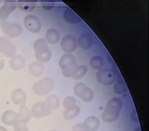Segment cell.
Instances as JSON below:
<instances>
[{
    "label": "cell",
    "instance_id": "33",
    "mask_svg": "<svg viewBox=\"0 0 149 131\" xmlns=\"http://www.w3.org/2000/svg\"><path fill=\"white\" fill-rule=\"evenodd\" d=\"M4 66H5L4 60H3V59L0 57V71L2 70L3 68H4Z\"/></svg>",
    "mask_w": 149,
    "mask_h": 131
},
{
    "label": "cell",
    "instance_id": "2",
    "mask_svg": "<svg viewBox=\"0 0 149 131\" xmlns=\"http://www.w3.org/2000/svg\"><path fill=\"white\" fill-rule=\"evenodd\" d=\"M33 48L35 52V58L38 62L45 63L49 61L51 59L52 52L44 38L36 40L34 43Z\"/></svg>",
    "mask_w": 149,
    "mask_h": 131
},
{
    "label": "cell",
    "instance_id": "21",
    "mask_svg": "<svg viewBox=\"0 0 149 131\" xmlns=\"http://www.w3.org/2000/svg\"><path fill=\"white\" fill-rule=\"evenodd\" d=\"M45 40L50 44H56L59 42L60 40L59 33L56 29H50L46 33Z\"/></svg>",
    "mask_w": 149,
    "mask_h": 131
},
{
    "label": "cell",
    "instance_id": "7",
    "mask_svg": "<svg viewBox=\"0 0 149 131\" xmlns=\"http://www.w3.org/2000/svg\"><path fill=\"white\" fill-rule=\"evenodd\" d=\"M3 33L6 36L9 38H16L21 35L22 28L21 26L17 23H9L6 21L1 23Z\"/></svg>",
    "mask_w": 149,
    "mask_h": 131
},
{
    "label": "cell",
    "instance_id": "12",
    "mask_svg": "<svg viewBox=\"0 0 149 131\" xmlns=\"http://www.w3.org/2000/svg\"><path fill=\"white\" fill-rule=\"evenodd\" d=\"M17 6V2L15 1H5L3 6L0 8V21H6L10 14L16 9Z\"/></svg>",
    "mask_w": 149,
    "mask_h": 131
},
{
    "label": "cell",
    "instance_id": "29",
    "mask_svg": "<svg viewBox=\"0 0 149 131\" xmlns=\"http://www.w3.org/2000/svg\"><path fill=\"white\" fill-rule=\"evenodd\" d=\"M13 128L14 131H29L26 123L20 122L19 120L15 124Z\"/></svg>",
    "mask_w": 149,
    "mask_h": 131
},
{
    "label": "cell",
    "instance_id": "6",
    "mask_svg": "<svg viewBox=\"0 0 149 131\" xmlns=\"http://www.w3.org/2000/svg\"><path fill=\"white\" fill-rule=\"evenodd\" d=\"M30 111L34 118L41 119L49 116L52 109L46 101H39L34 104Z\"/></svg>",
    "mask_w": 149,
    "mask_h": 131
},
{
    "label": "cell",
    "instance_id": "23",
    "mask_svg": "<svg viewBox=\"0 0 149 131\" xmlns=\"http://www.w3.org/2000/svg\"><path fill=\"white\" fill-rule=\"evenodd\" d=\"M19 8L21 10L25 12H31L35 9L36 4L35 2L33 1H28V0H21L18 1L17 3Z\"/></svg>",
    "mask_w": 149,
    "mask_h": 131
},
{
    "label": "cell",
    "instance_id": "36",
    "mask_svg": "<svg viewBox=\"0 0 149 131\" xmlns=\"http://www.w3.org/2000/svg\"><path fill=\"white\" fill-rule=\"evenodd\" d=\"M50 131H59V130H50Z\"/></svg>",
    "mask_w": 149,
    "mask_h": 131
},
{
    "label": "cell",
    "instance_id": "18",
    "mask_svg": "<svg viewBox=\"0 0 149 131\" xmlns=\"http://www.w3.org/2000/svg\"><path fill=\"white\" fill-rule=\"evenodd\" d=\"M63 18L67 23L72 24H79L82 21V19H80V17H79L75 13L69 8H66V10L64 11Z\"/></svg>",
    "mask_w": 149,
    "mask_h": 131
},
{
    "label": "cell",
    "instance_id": "32",
    "mask_svg": "<svg viewBox=\"0 0 149 131\" xmlns=\"http://www.w3.org/2000/svg\"><path fill=\"white\" fill-rule=\"evenodd\" d=\"M131 118L132 119L134 122H138V116L136 115V110H133V112L131 113Z\"/></svg>",
    "mask_w": 149,
    "mask_h": 131
},
{
    "label": "cell",
    "instance_id": "28",
    "mask_svg": "<svg viewBox=\"0 0 149 131\" xmlns=\"http://www.w3.org/2000/svg\"><path fill=\"white\" fill-rule=\"evenodd\" d=\"M63 105L64 109H66L67 107L70 106L77 105V100L75 99V97L72 96L66 97V98L63 100Z\"/></svg>",
    "mask_w": 149,
    "mask_h": 131
},
{
    "label": "cell",
    "instance_id": "24",
    "mask_svg": "<svg viewBox=\"0 0 149 131\" xmlns=\"http://www.w3.org/2000/svg\"><path fill=\"white\" fill-rule=\"evenodd\" d=\"M87 70V67L85 65H77L72 72L71 77L75 80L82 78L86 75Z\"/></svg>",
    "mask_w": 149,
    "mask_h": 131
},
{
    "label": "cell",
    "instance_id": "25",
    "mask_svg": "<svg viewBox=\"0 0 149 131\" xmlns=\"http://www.w3.org/2000/svg\"><path fill=\"white\" fill-rule=\"evenodd\" d=\"M90 66L93 69L100 70L104 64V59L100 55H94L90 60Z\"/></svg>",
    "mask_w": 149,
    "mask_h": 131
},
{
    "label": "cell",
    "instance_id": "1",
    "mask_svg": "<svg viewBox=\"0 0 149 131\" xmlns=\"http://www.w3.org/2000/svg\"><path fill=\"white\" fill-rule=\"evenodd\" d=\"M123 108L122 101L118 97H113L108 101L102 113V120L104 122L112 123L118 119Z\"/></svg>",
    "mask_w": 149,
    "mask_h": 131
},
{
    "label": "cell",
    "instance_id": "27",
    "mask_svg": "<svg viewBox=\"0 0 149 131\" xmlns=\"http://www.w3.org/2000/svg\"><path fill=\"white\" fill-rule=\"evenodd\" d=\"M113 89L114 92L117 94H122L126 93L127 91V88L126 83L123 80L118 81L115 84Z\"/></svg>",
    "mask_w": 149,
    "mask_h": 131
},
{
    "label": "cell",
    "instance_id": "14",
    "mask_svg": "<svg viewBox=\"0 0 149 131\" xmlns=\"http://www.w3.org/2000/svg\"><path fill=\"white\" fill-rule=\"evenodd\" d=\"M1 121L7 125H14L19 121L18 114L13 110H6L3 113Z\"/></svg>",
    "mask_w": 149,
    "mask_h": 131
},
{
    "label": "cell",
    "instance_id": "26",
    "mask_svg": "<svg viewBox=\"0 0 149 131\" xmlns=\"http://www.w3.org/2000/svg\"><path fill=\"white\" fill-rule=\"evenodd\" d=\"M45 101L52 110L57 109L60 105V100L56 94H51L47 97Z\"/></svg>",
    "mask_w": 149,
    "mask_h": 131
},
{
    "label": "cell",
    "instance_id": "35",
    "mask_svg": "<svg viewBox=\"0 0 149 131\" xmlns=\"http://www.w3.org/2000/svg\"><path fill=\"white\" fill-rule=\"evenodd\" d=\"M134 131H141V129H140V128H139V127H138V128L136 129Z\"/></svg>",
    "mask_w": 149,
    "mask_h": 131
},
{
    "label": "cell",
    "instance_id": "31",
    "mask_svg": "<svg viewBox=\"0 0 149 131\" xmlns=\"http://www.w3.org/2000/svg\"><path fill=\"white\" fill-rule=\"evenodd\" d=\"M72 131H86L85 128H84V125L82 123H77L76 125H74Z\"/></svg>",
    "mask_w": 149,
    "mask_h": 131
},
{
    "label": "cell",
    "instance_id": "30",
    "mask_svg": "<svg viewBox=\"0 0 149 131\" xmlns=\"http://www.w3.org/2000/svg\"><path fill=\"white\" fill-rule=\"evenodd\" d=\"M42 5L44 10H51L54 7V6H55V3L52 1H43Z\"/></svg>",
    "mask_w": 149,
    "mask_h": 131
},
{
    "label": "cell",
    "instance_id": "5",
    "mask_svg": "<svg viewBox=\"0 0 149 131\" xmlns=\"http://www.w3.org/2000/svg\"><path fill=\"white\" fill-rule=\"evenodd\" d=\"M73 92L75 96L82 99L84 102L89 103L94 99L93 90L84 83H77L74 87Z\"/></svg>",
    "mask_w": 149,
    "mask_h": 131
},
{
    "label": "cell",
    "instance_id": "3",
    "mask_svg": "<svg viewBox=\"0 0 149 131\" xmlns=\"http://www.w3.org/2000/svg\"><path fill=\"white\" fill-rule=\"evenodd\" d=\"M59 66L63 76L66 78H70L73 69L77 66L75 57L72 53H65L61 57Z\"/></svg>",
    "mask_w": 149,
    "mask_h": 131
},
{
    "label": "cell",
    "instance_id": "16",
    "mask_svg": "<svg viewBox=\"0 0 149 131\" xmlns=\"http://www.w3.org/2000/svg\"><path fill=\"white\" fill-rule=\"evenodd\" d=\"M12 102L16 105H24L26 101L27 96L24 90L21 89H16L13 90L11 94Z\"/></svg>",
    "mask_w": 149,
    "mask_h": 131
},
{
    "label": "cell",
    "instance_id": "20",
    "mask_svg": "<svg viewBox=\"0 0 149 131\" xmlns=\"http://www.w3.org/2000/svg\"><path fill=\"white\" fill-rule=\"evenodd\" d=\"M29 69L30 73H31V75L34 76L36 77H40L44 73V71H45V68L43 64L40 62H33L31 64H30L29 67Z\"/></svg>",
    "mask_w": 149,
    "mask_h": 131
},
{
    "label": "cell",
    "instance_id": "22",
    "mask_svg": "<svg viewBox=\"0 0 149 131\" xmlns=\"http://www.w3.org/2000/svg\"><path fill=\"white\" fill-rule=\"evenodd\" d=\"M80 108L77 105H74L67 107L63 112V117L64 119L70 120L75 118L80 113Z\"/></svg>",
    "mask_w": 149,
    "mask_h": 131
},
{
    "label": "cell",
    "instance_id": "10",
    "mask_svg": "<svg viewBox=\"0 0 149 131\" xmlns=\"http://www.w3.org/2000/svg\"><path fill=\"white\" fill-rule=\"evenodd\" d=\"M77 45L76 38L71 35L64 36L61 41V46L63 51L66 53H71L75 51Z\"/></svg>",
    "mask_w": 149,
    "mask_h": 131
},
{
    "label": "cell",
    "instance_id": "8",
    "mask_svg": "<svg viewBox=\"0 0 149 131\" xmlns=\"http://www.w3.org/2000/svg\"><path fill=\"white\" fill-rule=\"evenodd\" d=\"M0 53L7 58L15 55L16 47L10 40L7 37H0Z\"/></svg>",
    "mask_w": 149,
    "mask_h": 131
},
{
    "label": "cell",
    "instance_id": "11",
    "mask_svg": "<svg viewBox=\"0 0 149 131\" xmlns=\"http://www.w3.org/2000/svg\"><path fill=\"white\" fill-rule=\"evenodd\" d=\"M24 26L26 28L32 33H38L42 28V24L40 19L33 15H28L24 18Z\"/></svg>",
    "mask_w": 149,
    "mask_h": 131
},
{
    "label": "cell",
    "instance_id": "4",
    "mask_svg": "<svg viewBox=\"0 0 149 131\" xmlns=\"http://www.w3.org/2000/svg\"><path fill=\"white\" fill-rule=\"evenodd\" d=\"M54 87V82L50 77H45L36 82L33 86V90L38 96H45L52 91Z\"/></svg>",
    "mask_w": 149,
    "mask_h": 131
},
{
    "label": "cell",
    "instance_id": "34",
    "mask_svg": "<svg viewBox=\"0 0 149 131\" xmlns=\"http://www.w3.org/2000/svg\"><path fill=\"white\" fill-rule=\"evenodd\" d=\"M0 131H8L7 129H6L5 127L3 126H0Z\"/></svg>",
    "mask_w": 149,
    "mask_h": 131
},
{
    "label": "cell",
    "instance_id": "15",
    "mask_svg": "<svg viewBox=\"0 0 149 131\" xmlns=\"http://www.w3.org/2000/svg\"><path fill=\"white\" fill-rule=\"evenodd\" d=\"M82 123L86 131H96L100 126V121L95 116H88Z\"/></svg>",
    "mask_w": 149,
    "mask_h": 131
},
{
    "label": "cell",
    "instance_id": "19",
    "mask_svg": "<svg viewBox=\"0 0 149 131\" xmlns=\"http://www.w3.org/2000/svg\"><path fill=\"white\" fill-rule=\"evenodd\" d=\"M17 114H18L19 120L20 122L24 123H27L28 122H29L30 120H31V116H32L31 111L29 110L28 107H27L24 104L20 106L19 113Z\"/></svg>",
    "mask_w": 149,
    "mask_h": 131
},
{
    "label": "cell",
    "instance_id": "9",
    "mask_svg": "<svg viewBox=\"0 0 149 131\" xmlns=\"http://www.w3.org/2000/svg\"><path fill=\"white\" fill-rule=\"evenodd\" d=\"M96 80L103 85H110L116 81V75L110 69H101L96 74Z\"/></svg>",
    "mask_w": 149,
    "mask_h": 131
},
{
    "label": "cell",
    "instance_id": "13",
    "mask_svg": "<svg viewBox=\"0 0 149 131\" xmlns=\"http://www.w3.org/2000/svg\"><path fill=\"white\" fill-rule=\"evenodd\" d=\"M94 40L92 35H91L90 33H82L79 37L77 45L79 46L80 49L87 50L91 48V46L94 44Z\"/></svg>",
    "mask_w": 149,
    "mask_h": 131
},
{
    "label": "cell",
    "instance_id": "17",
    "mask_svg": "<svg viewBox=\"0 0 149 131\" xmlns=\"http://www.w3.org/2000/svg\"><path fill=\"white\" fill-rule=\"evenodd\" d=\"M26 60L24 57L21 55H15L12 57L10 60L9 65L13 71H19L25 66Z\"/></svg>",
    "mask_w": 149,
    "mask_h": 131
}]
</instances>
